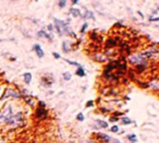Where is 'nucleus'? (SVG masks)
<instances>
[{"label": "nucleus", "mask_w": 159, "mask_h": 143, "mask_svg": "<svg viewBox=\"0 0 159 143\" xmlns=\"http://www.w3.org/2000/svg\"><path fill=\"white\" fill-rule=\"evenodd\" d=\"M13 116V111H12V106L10 104H7L2 111L0 113V124L2 122H8L10 118Z\"/></svg>", "instance_id": "obj_1"}, {"label": "nucleus", "mask_w": 159, "mask_h": 143, "mask_svg": "<svg viewBox=\"0 0 159 143\" xmlns=\"http://www.w3.org/2000/svg\"><path fill=\"white\" fill-rule=\"evenodd\" d=\"M22 121H23V115H22V113H19V114H16V115L12 116L10 118V120H9L7 124H9L12 127H16V126H19Z\"/></svg>", "instance_id": "obj_2"}, {"label": "nucleus", "mask_w": 159, "mask_h": 143, "mask_svg": "<svg viewBox=\"0 0 159 143\" xmlns=\"http://www.w3.org/2000/svg\"><path fill=\"white\" fill-rule=\"evenodd\" d=\"M130 61H131L133 65H136V66H140V65H146V63H147V60H146L144 57H142L141 55L130 56Z\"/></svg>", "instance_id": "obj_3"}, {"label": "nucleus", "mask_w": 159, "mask_h": 143, "mask_svg": "<svg viewBox=\"0 0 159 143\" xmlns=\"http://www.w3.org/2000/svg\"><path fill=\"white\" fill-rule=\"evenodd\" d=\"M36 116H37V118H39V119L46 118V116H47V110H46V108H41V107H38L37 110H36Z\"/></svg>", "instance_id": "obj_4"}, {"label": "nucleus", "mask_w": 159, "mask_h": 143, "mask_svg": "<svg viewBox=\"0 0 159 143\" xmlns=\"http://www.w3.org/2000/svg\"><path fill=\"white\" fill-rule=\"evenodd\" d=\"M34 49H35L37 57H39V58H43V57H44V52H43V49H41V45L36 44L35 46H34Z\"/></svg>", "instance_id": "obj_5"}, {"label": "nucleus", "mask_w": 159, "mask_h": 143, "mask_svg": "<svg viewBox=\"0 0 159 143\" xmlns=\"http://www.w3.org/2000/svg\"><path fill=\"white\" fill-rule=\"evenodd\" d=\"M117 43H118V41L114 38H109L107 41V43H106V46H107V48H110V47H114L117 45Z\"/></svg>", "instance_id": "obj_6"}, {"label": "nucleus", "mask_w": 159, "mask_h": 143, "mask_svg": "<svg viewBox=\"0 0 159 143\" xmlns=\"http://www.w3.org/2000/svg\"><path fill=\"white\" fill-rule=\"evenodd\" d=\"M70 13L72 14L74 18H78V17H81V11L78 10V9H75V8H71L70 9Z\"/></svg>", "instance_id": "obj_7"}, {"label": "nucleus", "mask_w": 159, "mask_h": 143, "mask_svg": "<svg viewBox=\"0 0 159 143\" xmlns=\"http://www.w3.org/2000/svg\"><path fill=\"white\" fill-rule=\"evenodd\" d=\"M83 17H84V19H92V20H95L94 13H93L92 11H88V10H86V11H85V14H84Z\"/></svg>", "instance_id": "obj_8"}, {"label": "nucleus", "mask_w": 159, "mask_h": 143, "mask_svg": "<svg viewBox=\"0 0 159 143\" xmlns=\"http://www.w3.org/2000/svg\"><path fill=\"white\" fill-rule=\"evenodd\" d=\"M24 78H25V83L30 84L31 81H32V73L31 72H26V73H24Z\"/></svg>", "instance_id": "obj_9"}, {"label": "nucleus", "mask_w": 159, "mask_h": 143, "mask_svg": "<svg viewBox=\"0 0 159 143\" xmlns=\"http://www.w3.org/2000/svg\"><path fill=\"white\" fill-rule=\"evenodd\" d=\"M76 75H78V77H85V70H84L83 67H78V71H76Z\"/></svg>", "instance_id": "obj_10"}, {"label": "nucleus", "mask_w": 159, "mask_h": 143, "mask_svg": "<svg viewBox=\"0 0 159 143\" xmlns=\"http://www.w3.org/2000/svg\"><path fill=\"white\" fill-rule=\"evenodd\" d=\"M37 36L38 37H46V38L50 39V36H49V34H47L45 31H39L37 33Z\"/></svg>", "instance_id": "obj_11"}, {"label": "nucleus", "mask_w": 159, "mask_h": 143, "mask_svg": "<svg viewBox=\"0 0 159 143\" xmlns=\"http://www.w3.org/2000/svg\"><path fill=\"white\" fill-rule=\"evenodd\" d=\"M97 137L104 139V141H105V142H107V143L109 142V140H110V137H109V135H104V133H98Z\"/></svg>", "instance_id": "obj_12"}, {"label": "nucleus", "mask_w": 159, "mask_h": 143, "mask_svg": "<svg viewBox=\"0 0 159 143\" xmlns=\"http://www.w3.org/2000/svg\"><path fill=\"white\" fill-rule=\"evenodd\" d=\"M97 125L100 128H104V129L108 128V122H106V121H104V120H97Z\"/></svg>", "instance_id": "obj_13"}, {"label": "nucleus", "mask_w": 159, "mask_h": 143, "mask_svg": "<svg viewBox=\"0 0 159 143\" xmlns=\"http://www.w3.org/2000/svg\"><path fill=\"white\" fill-rule=\"evenodd\" d=\"M12 95V97H15V98H20V95H19V93H16V92H14V91H7V93L5 94V95Z\"/></svg>", "instance_id": "obj_14"}, {"label": "nucleus", "mask_w": 159, "mask_h": 143, "mask_svg": "<svg viewBox=\"0 0 159 143\" xmlns=\"http://www.w3.org/2000/svg\"><path fill=\"white\" fill-rule=\"evenodd\" d=\"M131 122H132V120L130 118H128V117H123L122 118V124L123 125H130Z\"/></svg>", "instance_id": "obj_15"}, {"label": "nucleus", "mask_w": 159, "mask_h": 143, "mask_svg": "<svg viewBox=\"0 0 159 143\" xmlns=\"http://www.w3.org/2000/svg\"><path fill=\"white\" fill-rule=\"evenodd\" d=\"M128 139H129L131 142H136V141H137V138H136V135H128Z\"/></svg>", "instance_id": "obj_16"}, {"label": "nucleus", "mask_w": 159, "mask_h": 143, "mask_svg": "<svg viewBox=\"0 0 159 143\" xmlns=\"http://www.w3.org/2000/svg\"><path fill=\"white\" fill-rule=\"evenodd\" d=\"M62 49L65 52H69V48H68V43L67 42H63L62 43Z\"/></svg>", "instance_id": "obj_17"}, {"label": "nucleus", "mask_w": 159, "mask_h": 143, "mask_svg": "<svg viewBox=\"0 0 159 143\" xmlns=\"http://www.w3.org/2000/svg\"><path fill=\"white\" fill-rule=\"evenodd\" d=\"M63 79H65V81H69L71 79V75L68 73V72H65V73H63Z\"/></svg>", "instance_id": "obj_18"}, {"label": "nucleus", "mask_w": 159, "mask_h": 143, "mask_svg": "<svg viewBox=\"0 0 159 143\" xmlns=\"http://www.w3.org/2000/svg\"><path fill=\"white\" fill-rule=\"evenodd\" d=\"M65 61H67L69 65H72V66H76V67H80V63L78 62H74V61H70V60H68V59H65Z\"/></svg>", "instance_id": "obj_19"}, {"label": "nucleus", "mask_w": 159, "mask_h": 143, "mask_svg": "<svg viewBox=\"0 0 159 143\" xmlns=\"http://www.w3.org/2000/svg\"><path fill=\"white\" fill-rule=\"evenodd\" d=\"M58 5H59L60 8H63V7H65V5H67V1H65V0H61V1H59Z\"/></svg>", "instance_id": "obj_20"}, {"label": "nucleus", "mask_w": 159, "mask_h": 143, "mask_svg": "<svg viewBox=\"0 0 159 143\" xmlns=\"http://www.w3.org/2000/svg\"><path fill=\"white\" fill-rule=\"evenodd\" d=\"M76 119H78V121H83L84 120V115H83V114H78V116H76Z\"/></svg>", "instance_id": "obj_21"}, {"label": "nucleus", "mask_w": 159, "mask_h": 143, "mask_svg": "<svg viewBox=\"0 0 159 143\" xmlns=\"http://www.w3.org/2000/svg\"><path fill=\"white\" fill-rule=\"evenodd\" d=\"M118 131H119V127L118 126L111 127V132H118Z\"/></svg>", "instance_id": "obj_22"}, {"label": "nucleus", "mask_w": 159, "mask_h": 143, "mask_svg": "<svg viewBox=\"0 0 159 143\" xmlns=\"http://www.w3.org/2000/svg\"><path fill=\"white\" fill-rule=\"evenodd\" d=\"M87 26H88L87 23H84V25L82 26V28H81V33H84V32H85V30L87 28Z\"/></svg>", "instance_id": "obj_23"}, {"label": "nucleus", "mask_w": 159, "mask_h": 143, "mask_svg": "<svg viewBox=\"0 0 159 143\" xmlns=\"http://www.w3.org/2000/svg\"><path fill=\"white\" fill-rule=\"evenodd\" d=\"M93 104H94L93 101H88V102L86 103V107H91V106H93Z\"/></svg>", "instance_id": "obj_24"}, {"label": "nucleus", "mask_w": 159, "mask_h": 143, "mask_svg": "<svg viewBox=\"0 0 159 143\" xmlns=\"http://www.w3.org/2000/svg\"><path fill=\"white\" fill-rule=\"evenodd\" d=\"M52 56H54L56 59H59V58H60V55H59V54H57V52H52Z\"/></svg>", "instance_id": "obj_25"}, {"label": "nucleus", "mask_w": 159, "mask_h": 143, "mask_svg": "<svg viewBox=\"0 0 159 143\" xmlns=\"http://www.w3.org/2000/svg\"><path fill=\"white\" fill-rule=\"evenodd\" d=\"M39 107H41V108H45V107H46L45 103H44V102H39Z\"/></svg>", "instance_id": "obj_26"}, {"label": "nucleus", "mask_w": 159, "mask_h": 143, "mask_svg": "<svg viewBox=\"0 0 159 143\" xmlns=\"http://www.w3.org/2000/svg\"><path fill=\"white\" fill-rule=\"evenodd\" d=\"M48 30H49V31H52V30H54V26H52V24H49V25H48Z\"/></svg>", "instance_id": "obj_27"}, {"label": "nucleus", "mask_w": 159, "mask_h": 143, "mask_svg": "<svg viewBox=\"0 0 159 143\" xmlns=\"http://www.w3.org/2000/svg\"><path fill=\"white\" fill-rule=\"evenodd\" d=\"M137 13L140 14V15H141V17H142V18L144 17V15H143V13H142V12H141V11H137Z\"/></svg>", "instance_id": "obj_28"}, {"label": "nucleus", "mask_w": 159, "mask_h": 143, "mask_svg": "<svg viewBox=\"0 0 159 143\" xmlns=\"http://www.w3.org/2000/svg\"><path fill=\"white\" fill-rule=\"evenodd\" d=\"M114 120L117 121V120H118V118H111V119H110V121H114Z\"/></svg>", "instance_id": "obj_29"}, {"label": "nucleus", "mask_w": 159, "mask_h": 143, "mask_svg": "<svg viewBox=\"0 0 159 143\" xmlns=\"http://www.w3.org/2000/svg\"><path fill=\"white\" fill-rule=\"evenodd\" d=\"M113 143H121V142H120L119 140H114V141H113Z\"/></svg>", "instance_id": "obj_30"}, {"label": "nucleus", "mask_w": 159, "mask_h": 143, "mask_svg": "<svg viewBox=\"0 0 159 143\" xmlns=\"http://www.w3.org/2000/svg\"><path fill=\"white\" fill-rule=\"evenodd\" d=\"M0 143H5V142H3L2 139H1V137H0Z\"/></svg>", "instance_id": "obj_31"}, {"label": "nucleus", "mask_w": 159, "mask_h": 143, "mask_svg": "<svg viewBox=\"0 0 159 143\" xmlns=\"http://www.w3.org/2000/svg\"><path fill=\"white\" fill-rule=\"evenodd\" d=\"M2 42H3V39H0V43H2Z\"/></svg>", "instance_id": "obj_32"}]
</instances>
